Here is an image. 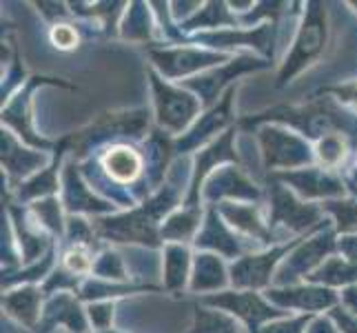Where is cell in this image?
Masks as SVG:
<instances>
[{"instance_id": "obj_1", "label": "cell", "mask_w": 357, "mask_h": 333, "mask_svg": "<svg viewBox=\"0 0 357 333\" xmlns=\"http://www.w3.org/2000/svg\"><path fill=\"white\" fill-rule=\"evenodd\" d=\"M322 5H311V9L306 11V20L298 31V38H295L293 52L287 58V65L282 69L280 80H287L291 73L304 69L311 63L313 58L322 54L324 43H326V14L324 9H319Z\"/></svg>"}, {"instance_id": "obj_2", "label": "cell", "mask_w": 357, "mask_h": 333, "mask_svg": "<svg viewBox=\"0 0 357 333\" xmlns=\"http://www.w3.org/2000/svg\"><path fill=\"white\" fill-rule=\"evenodd\" d=\"M153 89H155V105H158V120L162 122L167 129H182L189 125L191 118L198 111V101L193 96L178 91L174 87H167L158 78H153Z\"/></svg>"}, {"instance_id": "obj_3", "label": "cell", "mask_w": 357, "mask_h": 333, "mask_svg": "<svg viewBox=\"0 0 357 333\" xmlns=\"http://www.w3.org/2000/svg\"><path fill=\"white\" fill-rule=\"evenodd\" d=\"M262 145H264L266 163L271 167H295L309 160V147L287 131L264 129Z\"/></svg>"}, {"instance_id": "obj_4", "label": "cell", "mask_w": 357, "mask_h": 333, "mask_svg": "<svg viewBox=\"0 0 357 333\" xmlns=\"http://www.w3.org/2000/svg\"><path fill=\"white\" fill-rule=\"evenodd\" d=\"M102 165L107 169V174L116 182H133L142 171V158L131 147L120 145V147H112L105 154Z\"/></svg>"}, {"instance_id": "obj_5", "label": "cell", "mask_w": 357, "mask_h": 333, "mask_svg": "<svg viewBox=\"0 0 357 333\" xmlns=\"http://www.w3.org/2000/svg\"><path fill=\"white\" fill-rule=\"evenodd\" d=\"M208 302L218 304V306H225V309L238 313L240 318H244L246 323H251V325H257L260 320L278 313V311L271 309V306H266L253 293H227V295H222V298H208Z\"/></svg>"}, {"instance_id": "obj_6", "label": "cell", "mask_w": 357, "mask_h": 333, "mask_svg": "<svg viewBox=\"0 0 357 333\" xmlns=\"http://www.w3.org/2000/svg\"><path fill=\"white\" fill-rule=\"evenodd\" d=\"M317 218V209L309 205H300L295 202L289 193L282 189L275 191L273 195V220L275 222H284L291 229H304L313 225Z\"/></svg>"}, {"instance_id": "obj_7", "label": "cell", "mask_w": 357, "mask_h": 333, "mask_svg": "<svg viewBox=\"0 0 357 333\" xmlns=\"http://www.w3.org/2000/svg\"><path fill=\"white\" fill-rule=\"evenodd\" d=\"M287 249H275L264 256H251L246 260L238 262L233 267V280L242 287H260L266 282L268 271L278 262V258L284 253Z\"/></svg>"}, {"instance_id": "obj_8", "label": "cell", "mask_w": 357, "mask_h": 333, "mask_svg": "<svg viewBox=\"0 0 357 333\" xmlns=\"http://www.w3.org/2000/svg\"><path fill=\"white\" fill-rule=\"evenodd\" d=\"M284 178L291 180L295 184V189H300L306 195H337L344 191L335 178L319 174L315 169H302L295 171V174H287Z\"/></svg>"}, {"instance_id": "obj_9", "label": "cell", "mask_w": 357, "mask_h": 333, "mask_svg": "<svg viewBox=\"0 0 357 333\" xmlns=\"http://www.w3.org/2000/svg\"><path fill=\"white\" fill-rule=\"evenodd\" d=\"M268 298L275 302L298 306V309H322V306L333 304V293L324 289H293V291H271Z\"/></svg>"}, {"instance_id": "obj_10", "label": "cell", "mask_w": 357, "mask_h": 333, "mask_svg": "<svg viewBox=\"0 0 357 333\" xmlns=\"http://www.w3.org/2000/svg\"><path fill=\"white\" fill-rule=\"evenodd\" d=\"M7 311L18 318L24 325H33L38 320V309H40V293L33 289H22L16 293H9L5 298Z\"/></svg>"}, {"instance_id": "obj_11", "label": "cell", "mask_w": 357, "mask_h": 333, "mask_svg": "<svg viewBox=\"0 0 357 333\" xmlns=\"http://www.w3.org/2000/svg\"><path fill=\"white\" fill-rule=\"evenodd\" d=\"M225 285V269L220 265L215 256H200L195 262V274H193V291H206V289H218Z\"/></svg>"}, {"instance_id": "obj_12", "label": "cell", "mask_w": 357, "mask_h": 333, "mask_svg": "<svg viewBox=\"0 0 357 333\" xmlns=\"http://www.w3.org/2000/svg\"><path fill=\"white\" fill-rule=\"evenodd\" d=\"M222 212H225V216L231 220V225L236 227V229L246 231L249 236L260 238V240L268 238V233H266V229H264V225H262V220L257 218V214H255V209H253V207H242V205L229 207V205H227V207H222Z\"/></svg>"}, {"instance_id": "obj_13", "label": "cell", "mask_w": 357, "mask_h": 333, "mask_svg": "<svg viewBox=\"0 0 357 333\" xmlns=\"http://www.w3.org/2000/svg\"><path fill=\"white\" fill-rule=\"evenodd\" d=\"M165 280L171 289L182 287L189 274V253L182 246H169L165 253Z\"/></svg>"}, {"instance_id": "obj_14", "label": "cell", "mask_w": 357, "mask_h": 333, "mask_svg": "<svg viewBox=\"0 0 357 333\" xmlns=\"http://www.w3.org/2000/svg\"><path fill=\"white\" fill-rule=\"evenodd\" d=\"M331 236H326L324 240L322 238H315V240H311L306 246H302V249L298 251V256H293L291 258V262L287 265V271H291V274L295 276V274H300V271H304V267L309 269V267H313L319 258H322L328 249H331Z\"/></svg>"}, {"instance_id": "obj_15", "label": "cell", "mask_w": 357, "mask_h": 333, "mask_svg": "<svg viewBox=\"0 0 357 333\" xmlns=\"http://www.w3.org/2000/svg\"><path fill=\"white\" fill-rule=\"evenodd\" d=\"M315 156L324 167H337L344 158H347V149H344V140L335 133H326L324 138H319L315 147Z\"/></svg>"}, {"instance_id": "obj_16", "label": "cell", "mask_w": 357, "mask_h": 333, "mask_svg": "<svg viewBox=\"0 0 357 333\" xmlns=\"http://www.w3.org/2000/svg\"><path fill=\"white\" fill-rule=\"evenodd\" d=\"M198 222H200V212H180L176 214L174 218H171L167 222V227L162 229V236L167 238H187L189 233H193V229L198 227Z\"/></svg>"}, {"instance_id": "obj_17", "label": "cell", "mask_w": 357, "mask_h": 333, "mask_svg": "<svg viewBox=\"0 0 357 333\" xmlns=\"http://www.w3.org/2000/svg\"><path fill=\"white\" fill-rule=\"evenodd\" d=\"M357 276V267H351L342 260H328L322 269H319L317 278L326 280L331 285H340V282H349L351 278Z\"/></svg>"}, {"instance_id": "obj_18", "label": "cell", "mask_w": 357, "mask_h": 333, "mask_svg": "<svg viewBox=\"0 0 357 333\" xmlns=\"http://www.w3.org/2000/svg\"><path fill=\"white\" fill-rule=\"evenodd\" d=\"M328 212L335 214L340 229H344V231H357V202H335V205H328Z\"/></svg>"}, {"instance_id": "obj_19", "label": "cell", "mask_w": 357, "mask_h": 333, "mask_svg": "<svg viewBox=\"0 0 357 333\" xmlns=\"http://www.w3.org/2000/svg\"><path fill=\"white\" fill-rule=\"evenodd\" d=\"M65 262V269L69 274H87V271L93 267V260L87 249H82V246H76V249H69L63 258Z\"/></svg>"}, {"instance_id": "obj_20", "label": "cell", "mask_w": 357, "mask_h": 333, "mask_svg": "<svg viewBox=\"0 0 357 333\" xmlns=\"http://www.w3.org/2000/svg\"><path fill=\"white\" fill-rule=\"evenodd\" d=\"M200 318V329L198 333H238V327L231 320L215 316V313H202Z\"/></svg>"}, {"instance_id": "obj_21", "label": "cell", "mask_w": 357, "mask_h": 333, "mask_svg": "<svg viewBox=\"0 0 357 333\" xmlns=\"http://www.w3.org/2000/svg\"><path fill=\"white\" fill-rule=\"evenodd\" d=\"M52 40L58 49H73L78 43V34L69 24H56L52 29Z\"/></svg>"}, {"instance_id": "obj_22", "label": "cell", "mask_w": 357, "mask_h": 333, "mask_svg": "<svg viewBox=\"0 0 357 333\" xmlns=\"http://www.w3.org/2000/svg\"><path fill=\"white\" fill-rule=\"evenodd\" d=\"M96 269L102 278H120L122 276V265H120V258L116 253H105L102 262Z\"/></svg>"}, {"instance_id": "obj_23", "label": "cell", "mask_w": 357, "mask_h": 333, "mask_svg": "<svg viewBox=\"0 0 357 333\" xmlns=\"http://www.w3.org/2000/svg\"><path fill=\"white\" fill-rule=\"evenodd\" d=\"M40 207H36L38 209V218L40 222H45V225L49 227H54V229H60V216H58V205L54 200H49V202H38Z\"/></svg>"}, {"instance_id": "obj_24", "label": "cell", "mask_w": 357, "mask_h": 333, "mask_svg": "<svg viewBox=\"0 0 357 333\" xmlns=\"http://www.w3.org/2000/svg\"><path fill=\"white\" fill-rule=\"evenodd\" d=\"M112 316H114V306L112 304H96L91 306V320L96 327L105 329L109 323H112Z\"/></svg>"}, {"instance_id": "obj_25", "label": "cell", "mask_w": 357, "mask_h": 333, "mask_svg": "<svg viewBox=\"0 0 357 333\" xmlns=\"http://www.w3.org/2000/svg\"><path fill=\"white\" fill-rule=\"evenodd\" d=\"M306 325V320H298V323H284V325H275V327H268L264 333H302Z\"/></svg>"}, {"instance_id": "obj_26", "label": "cell", "mask_w": 357, "mask_h": 333, "mask_svg": "<svg viewBox=\"0 0 357 333\" xmlns=\"http://www.w3.org/2000/svg\"><path fill=\"white\" fill-rule=\"evenodd\" d=\"M340 246H342V251L347 253V258H351V260H357V236H353V238H344V240L340 242Z\"/></svg>"}, {"instance_id": "obj_27", "label": "cell", "mask_w": 357, "mask_h": 333, "mask_svg": "<svg viewBox=\"0 0 357 333\" xmlns=\"http://www.w3.org/2000/svg\"><path fill=\"white\" fill-rule=\"evenodd\" d=\"M309 333H337L333 325H328L326 320H317V323L309 329Z\"/></svg>"}, {"instance_id": "obj_28", "label": "cell", "mask_w": 357, "mask_h": 333, "mask_svg": "<svg viewBox=\"0 0 357 333\" xmlns=\"http://www.w3.org/2000/svg\"><path fill=\"white\" fill-rule=\"evenodd\" d=\"M353 98H355V101H357V89H355V94H353Z\"/></svg>"}, {"instance_id": "obj_29", "label": "cell", "mask_w": 357, "mask_h": 333, "mask_svg": "<svg viewBox=\"0 0 357 333\" xmlns=\"http://www.w3.org/2000/svg\"><path fill=\"white\" fill-rule=\"evenodd\" d=\"M355 178H357V171H355Z\"/></svg>"}]
</instances>
